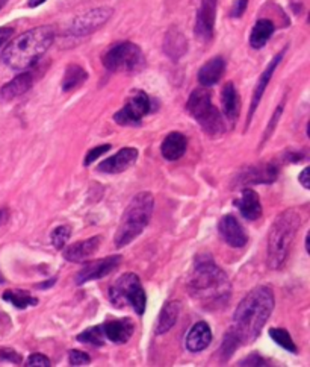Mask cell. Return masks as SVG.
<instances>
[{
  "mask_svg": "<svg viewBox=\"0 0 310 367\" xmlns=\"http://www.w3.org/2000/svg\"><path fill=\"white\" fill-rule=\"evenodd\" d=\"M188 293L203 308L215 311L227 307L232 296V284L226 272L212 256L198 255L188 279Z\"/></svg>",
  "mask_w": 310,
  "mask_h": 367,
  "instance_id": "6da1fadb",
  "label": "cell"
},
{
  "mask_svg": "<svg viewBox=\"0 0 310 367\" xmlns=\"http://www.w3.org/2000/svg\"><path fill=\"white\" fill-rule=\"evenodd\" d=\"M274 307L276 299L268 287L259 286L253 288L234 310L229 331L234 334L241 345L253 343L262 333V328L274 311Z\"/></svg>",
  "mask_w": 310,
  "mask_h": 367,
  "instance_id": "7a4b0ae2",
  "label": "cell"
},
{
  "mask_svg": "<svg viewBox=\"0 0 310 367\" xmlns=\"http://www.w3.org/2000/svg\"><path fill=\"white\" fill-rule=\"evenodd\" d=\"M55 41L52 26H40L23 32L12 40L2 54L4 63L16 71H24L33 67Z\"/></svg>",
  "mask_w": 310,
  "mask_h": 367,
  "instance_id": "3957f363",
  "label": "cell"
},
{
  "mask_svg": "<svg viewBox=\"0 0 310 367\" xmlns=\"http://www.w3.org/2000/svg\"><path fill=\"white\" fill-rule=\"evenodd\" d=\"M301 226V216L295 210L283 211L272 223L268 234L267 264L271 271L281 268L291 253L296 231Z\"/></svg>",
  "mask_w": 310,
  "mask_h": 367,
  "instance_id": "277c9868",
  "label": "cell"
},
{
  "mask_svg": "<svg viewBox=\"0 0 310 367\" xmlns=\"http://www.w3.org/2000/svg\"><path fill=\"white\" fill-rule=\"evenodd\" d=\"M153 210L155 199L152 193L143 191L136 194L121 216V222L114 237L115 248L121 249L128 246L136 237L141 236L150 222Z\"/></svg>",
  "mask_w": 310,
  "mask_h": 367,
  "instance_id": "5b68a950",
  "label": "cell"
},
{
  "mask_svg": "<svg viewBox=\"0 0 310 367\" xmlns=\"http://www.w3.org/2000/svg\"><path fill=\"white\" fill-rule=\"evenodd\" d=\"M186 111L197 120V124L203 128L209 137H219L226 132L224 119L212 105L210 91L206 90V87H200L191 93L188 102H186Z\"/></svg>",
  "mask_w": 310,
  "mask_h": 367,
  "instance_id": "8992f818",
  "label": "cell"
},
{
  "mask_svg": "<svg viewBox=\"0 0 310 367\" xmlns=\"http://www.w3.org/2000/svg\"><path fill=\"white\" fill-rule=\"evenodd\" d=\"M109 299L114 307L124 308L130 305L133 311L143 316L145 313L147 296L141 279L136 273H124L109 288Z\"/></svg>",
  "mask_w": 310,
  "mask_h": 367,
  "instance_id": "52a82bcc",
  "label": "cell"
},
{
  "mask_svg": "<svg viewBox=\"0 0 310 367\" xmlns=\"http://www.w3.org/2000/svg\"><path fill=\"white\" fill-rule=\"evenodd\" d=\"M103 66L109 71L138 73L145 67V58L138 46L124 41L110 47L103 55Z\"/></svg>",
  "mask_w": 310,
  "mask_h": 367,
  "instance_id": "ba28073f",
  "label": "cell"
},
{
  "mask_svg": "<svg viewBox=\"0 0 310 367\" xmlns=\"http://www.w3.org/2000/svg\"><path fill=\"white\" fill-rule=\"evenodd\" d=\"M152 111V101L144 91H136L128 104L114 116V120L121 126H140L143 117Z\"/></svg>",
  "mask_w": 310,
  "mask_h": 367,
  "instance_id": "9c48e42d",
  "label": "cell"
},
{
  "mask_svg": "<svg viewBox=\"0 0 310 367\" xmlns=\"http://www.w3.org/2000/svg\"><path fill=\"white\" fill-rule=\"evenodd\" d=\"M113 8L102 6L91 11H86L83 14L74 19L68 28V34L73 36H86L97 29H100L103 24L113 16Z\"/></svg>",
  "mask_w": 310,
  "mask_h": 367,
  "instance_id": "30bf717a",
  "label": "cell"
},
{
  "mask_svg": "<svg viewBox=\"0 0 310 367\" xmlns=\"http://www.w3.org/2000/svg\"><path fill=\"white\" fill-rule=\"evenodd\" d=\"M120 263H121L120 255L106 256V258H102V260L86 263L81 267V271L76 273V284L83 286L86 283H90V281L102 279V278L113 273L114 271H117Z\"/></svg>",
  "mask_w": 310,
  "mask_h": 367,
  "instance_id": "8fae6325",
  "label": "cell"
},
{
  "mask_svg": "<svg viewBox=\"0 0 310 367\" xmlns=\"http://www.w3.org/2000/svg\"><path fill=\"white\" fill-rule=\"evenodd\" d=\"M197 19H195V36L202 41L212 40L217 19L218 0H197Z\"/></svg>",
  "mask_w": 310,
  "mask_h": 367,
  "instance_id": "7c38bea8",
  "label": "cell"
},
{
  "mask_svg": "<svg viewBox=\"0 0 310 367\" xmlns=\"http://www.w3.org/2000/svg\"><path fill=\"white\" fill-rule=\"evenodd\" d=\"M136 160H138V151L135 148H123L115 155L106 158L105 161L98 164V172L109 175L123 174L128 169H130L136 163Z\"/></svg>",
  "mask_w": 310,
  "mask_h": 367,
  "instance_id": "4fadbf2b",
  "label": "cell"
},
{
  "mask_svg": "<svg viewBox=\"0 0 310 367\" xmlns=\"http://www.w3.org/2000/svg\"><path fill=\"white\" fill-rule=\"evenodd\" d=\"M218 232L221 238L224 240V243H227L232 248H244L248 241L242 225L238 222V218L232 214H227L219 220Z\"/></svg>",
  "mask_w": 310,
  "mask_h": 367,
  "instance_id": "5bb4252c",
  "label": "cell"
},
{
  "mask_svg": "<svg viewBox=\"0 0 310 367\" xmlns=\"http://www.w3.org/2000/svg\"><path fill=\"white\" fill-rule=\"evenodd\" d=\"M283 55H284V51H281L280 54H277V55L274 56V59H272L271 63L268 64V67L265 69V71H262V75H260V78H259V81H257V85H256V89H254V93H253L252 108H250V113H248V124H250V121H252V119H253V116H254V113H256V109H257L260 101H262V97H264V94H265V90H267V87H268V84H269L272 75H274L276 69L279 67L280 61L283 59Z\"/></svg>",
  "mask_w": 310,
  "mask_h": 367,
  "instance_id": "9a60e30c",
  "label": "cell"
},
{
  "mask_svg": "<svg viewBox=\"0 0 310 367\" xmlns=\"http://www.w3.org/2000/svg\"><path fill=\"white\" fill-rule=\"evenodd\" d=\"M100 243H102L100 236L86 238L83 241L73 243L64 251V258L70 263H82L86 258H90L93 253L97 252L98 246H100Z\"/></svg>",
  "mask_w": 310,
  "mask_h": 367,
  "instance_id": "2e32d148",
  "label": "cell"
},
{
  "mask_svg": "<svg viewBox=\"0 0 310 367\" xmlns=\"http://www.w3.org/2000/svg\"><path fill=\"white\" fill-rule=\"evenodd\" d=\"M102 326H103L105 337L109 341H113V343H117V345H123V343H126V341H129L135 331L133 322L130 319L109 321Z\"/></svg>",
  "mask_w": 310,
  "mask_h": 367,
  "instance_id": "e0dca14e",
  "label": "cell"
},
{
  "mask_svg": "<svg viewBox=\"0 0 310 367\" xmlns=\"http://www.w3.org/2000/svg\"><path fill=\"white\" fill-rule=\"evenodd\" d=\"M32 82H33V78L29 71L20 73L19 76H16L11 82L4 85L2 90H0V101L9 102L17 99V97L29 91V89L32 87Z\"/></svg>",
  "mask_w": 310,
  "mask_h": 367,
  "instance_id": "ac0fdd59",
  "label": "cell"
},
{
  "mask_svg": "<svg viewBox=\"0 0 310 367\" xmlns=\"http://www.w3.org/2000/svg\"><path fill=\"white\" fill-rule=\"evenodd\" d=\"M188 149V140L180 132H170L164 139L160 152L167 161H177Z\"/></svg>",
  "mask_w": 310,
  "mask_h": 367,
  "instance_id": "d6986e66",
  "label": "cell"
},
{
  "mask_svg": "<svg viewBox=\"0 0 310 367\" xmlns=\"http://www.w3.org/2000/svg\"><path fill=\"white\" fill-rule=\"evenodd\" d=\"M210 341H212L210 326L206 322H198L186 336V349L190 352H202L210 345Z\"/></svg>",
  "mask_w": 310,
  "mask_h": 367,
  "instance_id": "ffe728a7",
  "label": "cell"
},
{
  "mask_svg": "<svg viewBox=\"0 0 310 367\" xmlns=\"http://www.w3.org/2000/svg\"><path fill=\"white\" fill-rule=\"evenodd\" d=\"M224 70L226 61L221 56L209 59L207 63L198 70V82H200L203 87H212V85L219 82L222 75H224Z\"/></svg>",
  "mask_w": 310,
  "mask_h": 367,
  "instance_id": "44dd1931",
  "label": "cell"
},
{
  "mask_svg": "<svg viewBox=\"0 0 310 367\" xmlns=\"http://www.w3.org/2000/svg\"><path fill=\"white\" fill-rule=\"evenodd\" d=\"M237 205L242 217L250 220V222H254V220L262 216V203H260L259 194L252 188H245L241 193V198L237 201Z\"/></svg>",
  "mask_w": 310,
  "mask_h": 367,
  "instance_id": "7402d4cb",
  "label": "cell"
},
{
  "mask_svg": "<svg viewBox=\"0 0 310 367\" xmlns=\"http://www.w3.org/2000/svg\"><path fill=\"white\" fill-rule=\"evenodd\" d=\"M221 102H222V111H224L226 119L230 121L232 125H234V121L239 117V94L234 89L233 82H227L222 89L221 93Z\"/></svg>",
  "mask_w": 310,
  "mask_h": 367,
  "instance_id": "603a6c76",
  "label": "cell"
},
{
  "mask_svg": "<svg viewBox=\"0 0 310 367\" xmlns=\"http://www.w3.org/2000/svg\"><path fill=\"white\" fill-rule=\"evenodd\" d=\"M180 313V303L177 301H170L164 305V308L160 310V314L156 322V334L162 336L168 333L170 329L176 325Z\"/></svg>",
  "mask_w": 310,
  "mask_h": 367,
  "instance_id": "cb8c5ba5",
  "label": "cell"
},
{
  "mask_svg": "<svg viewBox=\"0 0 310 367\" xmlns=\"http://www.w3.org/2000/svg\"><path fill=\"white\" fill-rule=\"evenodd\" d=\"M186 49H188V44H186V39L183 34L176 28H171L165 35L164 52L171 59H179L186 54Z\"/></svg>",
  "mask_w": 310,
  "mask_h": 367,
  "instance_id": "d4e9b609",
  "label": "cell"
},
{
  "mask_svg": "<svg viewBox=\"0 0 310 367\" xmlns=\"http://www.w3.org/2000/svg\"><path fill=\"white\" fill-rule=\"evenodd\" d=\"M274 31H276V26L271 20L268 19L257 20L250 34V46L253 49H262L271 39V35L274 34Z\"/></svg>",
  "mask_w": 310,
  "mask_h": 367,
  "instance_id": "484cf974",
  "label": "cell"
},
{
  "mask_svg": "<svg viewBox=\"0 0 310 367\" xmlns=\"http://www.w3.org/2000/svg\"><path fill=\"white\" fill-rule=\"evenodd\" d=\"M277 178V169L272 166H262V167H252L248 172L242 176V184H271Z\"/></svg>",
  "mask_w": 310,
  "mask_h": 367,
  "instance_id": "4316f807",
  "label": "cell"
},
{
  "mask_svg": "<svg viewBox=\"0 0 310 367\" xmlns=\"http://www.w3.org/2000/svg\"><path fill=\"white\" fill-rule=\"evenodd\" d=\"M86 78H88V75H86V71L81 66L70 64L66 69L64 78H62V90L66 93L73 91L74 89L81 87V85L86 81Z\"/></svg>",
  "mask_w": 310,
  "mask_h": 367,
  "instance_id": "83f0119b",
  "label": "cell"
},
{
  "mask_svg": "<svg viewBox=\"0 0 310 367\" xmlns=\"http://www.w3.org/2000/svg\"><path fill=\"white\" fill-rule=\"evenodd\" d=\"M2 298H4V301L11 302L14 307H17L20 310H24L28 307H35V305L38 303V299L28 295L24 290H8L4 293Z\"/></svg>",
  "mask_w": 310,
  "mask_h": 367,
  "instance_id": "f1b7e54d",
  "label": "cell"
},
{
  "mask_svg": "<svg viewBox=\"0 0 310 367\" xmlns=\"http://www.w3.org/2000/svg\"><path fill=\"white\" fill-rule=\"evenodd\" d=\"M105 340H106V337H105L102 325L85 329L82 334L78 336V341H81V343L93 345V346H98V348L105 345Z\"/></svg>",
  "mask_w": 310,
  "mask_h": 367,
  "instance_id": "f546056e",
  "label": "cell"
},
{
  "mask_svg": "<svg viewBox=\"0 0 310 367\" xmlns=\"http://www.w3.org/2000/svg\"><path fill=\"white\" fill-rule=\"evenodd\" d=\"M269 337L276 341L279 346H281L283 349H286L292 353H296V345L294 343V340L291 337V334L283 328H271L269 329Z\"/></svg>",
  "mask_w": 310,
  "mask_h": 367,
  "instance_id": "4dcf8cb0",
  "label": "cell"
},
{
  "mask_svg": "<svg viewBox=\"0 0 310 367\" xmlns=\"http://www.w3.org/2000/svg\"><path fill=\"white\" fill-rule=\"evenodd\" d=\"M239 340L234 337V334L232 331H227V334L224 336V340H222V345L219 348V356H221V361H227L237 348L239 346Z\"/></svg>",
  "mask_w": 310,
  "mask_h": 367,
  "instance_id": "1f68e13d",
  "label": "cell"
},
{
  "mask_svg": "<svg viewBox=\"0 0 310 367\" xmlns=\"http://www.w3.org/2000/svg\"><path fill=\"white\" fill-rule=\"evenodd\" d=\"M70 236H71V228L70 226L62 225V226L55 228L53 232H52V236H51L53 248L55 249H64Z\"/></svg>",
  "mask_w": 310,
  "mask_h": 367,
  "instance_id": "d6a6232c",
  "label": "cell"
},
{
  "mask_svg": "<svg viewBox=\"0 0 310 367\" xmlns=\"http://www.w3.org/2000/svg\"><path fill=\"white\" fill-rule=\"evenodd\" d=\"M110 149V144H102V146H95V148H93L88 154H86V156H85V161H83V166L85 167H88V166H91L98 156H102V155H105L108 151Z\"/></svg>",
  "mask_w": 310,
  "mask_h": 367,
  "instance_id": "836d02e7",
  "label": "cell"
},
{
  "mask_svg": "<svg viewBox=\"0 0 310 367\" xmlns=\"http://www.w3.org/2000/svg\"><path fill=\"white\" fill-rule=\"evenodd\" d=\"M68 358H70L71 366H88L91 363V357L88 356V353L76 351V349H73L70 352Z\"/></svg>",
  "mask_w": 310,
  "mask_h": 367,
  "instance_id": "e575fe53",
  "label": "cell"
},
{
  "mask_svg": "<svg viewBox=\"0 0 310 367\" xmlns=\"http://www.w3.org/2000/svg\"><path fill=\"white\" fill-rule=\"evenodd\" d=\"M28 367H48L51 366V360H48L43 353H32V356L26 361Z\"/></svg>",
  "mask_w": 310,
  "mask_h": 367,
  "instance_id": "d590c367",
  "label": "cell"
},
{
  "mask_svg": "<svg viewBox=\"0 0 310 367\" xmlns=\"http://www.w3.org/2000/svg\"><path fill=\"white\" fill-rule=\"evenodd\" d=\"M0 361H9L12 364H20L21 356L14 349H0Z\"/></svg>",
  "mask_w": 310,
  "mask_h": 367,
  "instance_id": "8d00e7d4",
  "label": "cell"
},
{
  "mask_svg": "<svg viewBox=\"0 0 310 367\" xmlns=\"http://www.w3.org/2000/svg\"><path fill=\"white\" fill-rule=\"evenodd\" d=\"M239 366H267V363H265V360L262 357L257 356V353H252L250 357L244 358L239 363Z\"/></svg>",
  "mask_w": 310,
  "mask_h": 367,
  "instance_id": "74e56055",
  "label": "cell"
},
{
  "mask_svg": "<svg viewBox=\"0 0 310 367\" xmlns=\"http://www.w3.org/2000/svg\"><path fill=\"white\" fill-rule=\"evenodd\" d=\"M247 5H248V0H237V4H234L232 8V17L234 19L241 17L247 9Z\"/></svg>",
  "mask_w": 310,
  "mask_h": 367,
  "instance_id": "f35d334b",
  "label": "cell"
},
{
  "mask_svg": "<svg viewBox=\"0 0 310 367\" xmlns=\"http://www.w3.org/2000/svg\"><path fill=\"white\" fill-rule=\"evenodd\" d=\"M281 111H283V105H279V108L276 109L274 116H272V119H271V121H269V126H268V129H267V137H265V139H268V137L271 136V134H272V129L276 128L277 121H279V119H280V116H281Z\"/></svg>",
  "mask_w": 310,
  "mask_h": 367,
  "instance_id": "ab89813d",
  "label": "cell"
},
{
  "mask_svg": "<svg viewBox=\"0 0 310 367\" xmlns=\"http://www.w3.org/2000/svg\"><path fill=\"white\" fill-rule=\"evenodd\" d=\"M12 34H14V29L12 28H0V47L11 39Z\"/></svg>",
  "mask_w": 310,
  "mask_h": 367,
  "instance_id": "60d3db41",
  "label": "cell"
},
{
  "mask_svg": "<svg viewBox=\"0 0 310 367\" xmlns=\"http://www.w3.org/2000/svg\"><path fill=\"white\" fill-rule=\"evenodd\" d=\"M299 181H300V184H301V186H303L306 190L310 188V182H309V167H304V169H303V172L299 175Z\"/></svg>",
  "mask_w": 310,
  "mask_h": 367,
  "instance_id": "b9f144b4",
  "label": "cell"
},
{
  "mask_svg": "<svg viewBox=\"0 0 310 367\" xmlns=\"http://www.w3.org/2000/svg\"><path fill=\"white\" fill-rule=\"evenodd\" d=\"M8 218H9V211L6 208H2V210H0V226L5 225L8 222Z\"/></svg>",
  "mask_w": 310,
  "mask_h": 367,
  "instance_id": "7bdbcfd3",
  "label": "cell"
},
{
  "mask_svg": "<svg viewBox=\"0 0 310 367\" xmlns=\"http://www.w3.org/2000/svg\"><path fill=\"white\" fill-rule=\"evenodd\" d=\"M56 276L55 278H51V279H48V281H46V283H41V284H38V286H36V287H38V288H44V290H47L48 287H52L55 283H56Z\"/></svg>",
  "mask_w": 310,
  "mask_h": 367,
  "instance_id": "ee69618b",
  "label": "cell"
},
{
  "mask_svg": "<svg viewBox=\"0 0 310 367\" xmlns=\"http://www.w3.org/2000/svg\"><path fill=\"white\" fill-rule=\"evenodd\" d=\"M44 2H46V0H29V6L31 8H36V6H40Z\"/></svg>",
  "mask_w": 310,
  "mask_h": 367,
  "instance_id": "f6af8a7d",
  "label": "cell"
},
{
  "mask_svg": "<svg viewBox=\"0 0 310 367\" xmlns=\"http://www.w3.org/2000/svg\"><path fill=\"white\" fill-rule=\"evenodd\" d=\"M8 0H0V9H2L5 5H6Z\"/></svg>",
  "mask_w": 310,
  "mask_h": 367,
  "instance_id": "bcb514c9",
  "label": "cell"
},
{
  "mask_svg": "<svg viewBox=\"0 0 310 367\" xmlns=\"http://www.w3.org/2000/svg\"><path fill=\"white\" fill-rule=\"evenodd\" d=\"M2 283H5V279H4V275L0 273V284H2Z\"/></svg>",
  "mask_w": 310,
  "mask_h": 367,
  "instance_id": "7dc6e473",
  "label": "cell"
}]
</instances>
